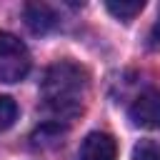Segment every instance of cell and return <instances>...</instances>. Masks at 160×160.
Listing matches in <instances>:
<instances>
[{
  "mask_svg": "<svg viewBox=\"0 0 160 160\" xmlns=\"http://www.w3.org/2000/svg\"><path fill=\"white\" fill-rule=\"evenodd\" d=\"M15 120H18V105H15V100L8 98V95H0V132L8 130Z\"/></svg>",
  "mask_w": 160,
  "mask_h": 160,
  "instance_id": "8",
  "label": "cell"
},
{
  "mask_svg": "<svg viewBox=\"0 0 160 160\" xmlns=\"http://www.w3.org/2000/svg\"><path fill=\"white\" fill-rule=\"evenodd\" d=\"M30 70L28 48L12 35L0 30V82H18Z\"/></svg>",
  "mask_w": 160,
  "mask_h": 160,
  "instance_id": "2",
  "label": "cell"
},
{
  "mask_svg": "<svg viewBox=\"0 0 160 160\" xmlns=\"http://www.w3.org/2000/svg\"><path fill=\"white\" fill-rule=\"evenodd\" d=\"M25 22L32 32H48L58 25V15L45 2H28L25 5Z\"/></svg>",
  "mask_w": 160,
  "mask_h": 160,
  "instance_id": "5",
  "label": "cell"
},
{
  "mask_svg": "<svg viewBox=\"0 0 160 160\" xmlns=\"http://www.w3.org/2000/svg\"><path fill=\"white\" fill-rule=\"evenodd\" d=\"M142 8H145L142 0H110V2H108V10H110L118 20H125V22L132 20Z\"/></svg>",
  "mask_w": 160,
  "mask_h": 160,
  "instance_id": "6",
  "label": "cell"
},
{
  "mask_svg": "<svg viewBox=\"0 0 160 160\" xmlns=\"http://www.w3.org/2000/svg\"><path fill=\"white\" fill-rule=\"evenodd\" d=\"M128 118L135 128L160 130V90H148L138 95L128 108Z\"/></svg>",
  "mask_w": 160,
  "mask_h": 160,
  "instance_id": "3",
  "label": "cell"
},
{
  "mask_svg": "<svg viewBox=\"0 0 160 160\" xmlns=\"http://www.w3.org/2000/svg\"><path fill=\"white\" fill-rule=\"evenodd\" d=\"M150 48H160V15H158V22L150 30Z\"/></svg>",
  "mask_w": 160,
  "mask_h": 160,
  "instance_id": "9",
  "label": "cell"
},
{
  "mask_svg": "<svg viewBox=\"0 0 160 160\" xmlns=\"http://www.w3.org/2000/svg\"><path fill=\"white\" fill-rule=\"evenodd\" d=\"M132 160H160V142L158 140H140L132 148Z\"/></svg>",
  "mask_w": 160,
  "mask_h": 160,
  "instance_id": "7",
  "label": "cell"
},
{
  "mask_svg": "<svg viewBox=\"0 0 160 160\" xmlns=\"http://www.w3.org/2000/svg\"><path fill=\"white\" fill-rule=\"evenodd\" d=\"M80 160H115L118 145L108 132H90L80 145Z\"/></svg>",
  "mask_w": 160,
  "mask_h": 160,
  "instance_id": "4",
  "label": "cell"
},
{
  "mask_svg": "<svg viewBox=\"0 0 160 160\" xmlns=\"http://www.w3.org/2000/svg\"><path fill=\"white\" fill-rule=\"evenodd\" d=\"M88 90V72L68 60H60L48 68L40 92L45 108L55 118H72L82 110V98Z\"/></svg>",
  "mask_w": 160,
  "mask_h": 160,
  "instance_id": "1",
  "label": "cell"
}]
</instances>
